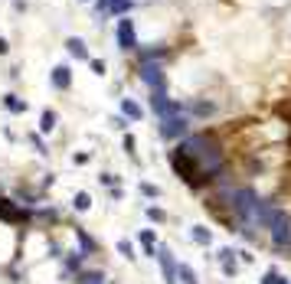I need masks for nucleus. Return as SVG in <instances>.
<instances>
[{"label": "nucleus", "instance_id": "obj_1", "mask_svg": "<svg viewBox=\"0 0 291 284\" xmlns=\"http://www.w3.org/2000/svg\"><path fill=\"white\" fill-rule=\"evenodd\" d=\"M177 150L190 157V160L200 167V173H203L206 180H210L213 173H219V163H223V150H219V144L213 141V137H206V134H193V137H186V141L180 144Z\"/></svg>", "mask_w": 291, "mask_h": 284}, {"label": "nucleus", "instance_id": "obj_2", "mask_svg": "<svg viewBox=\"0 0 291 284\" xmlns=\"http://www.w3.org/2000/svg\"><path fill=\"white\" fill-rule=\"evenodd\" d=\"M268 229H272V242H275V245H291V219H288V212L275 209Z\"/></svg>", "mask_w": 291, "mask_h": 284}, {"label": "nucleus", "instance_id": "obj_3", "mask_svg": "<svg viewBox=\"0 0 291 284\" xmlns=\"http://www.w3.org/2000/svg\"><path fill=\"white\" fill-rule=\"evenodd\" d=\"M141 79H144V85H151V92H164V85H167L164 69L157 62H141Z\"/></svg>", "mask_w": 291, "mask_h": 284}, {"label": "nucleus", "instance_id": "obj_4", "mask_svg": "<svg viewBox=\"0 0 291 284\" xmlns=\"http://www.w3.org/2000/svg\"><path fill=\"white\" fill-rule=\"evenodd\" d=\"M186 134V118L183 115H170V118H161V137L167 141H177V137Z\"/></svg>", "mask_w": 291, "mask_h": 284}, {"label": "nucleus", "instance_id": "obj_5", "mask_svg": "<svg viewBox=\"0 0 291 284\" xmlns=\"http://www.w3.org/2000/svg\"><path fill=\"white\" fill-rule=\"evenodd\" d=\"M151 108H154V111L161 115V118L180 115V105H177V101H170V98H167L164 92H154V95H151Z\"/></svg>", "mask_w": 291, "mask_h": 284}, {"label": "nucleus", "instance_id": "obj_6", "mask_svg": "<svg viewBox=\"0 0 291 284\" xmlns=\"http://www.w3.org/2000/svg\"><path fill=\"white\" fill-rule=\"evenodd\" d=\"M118 46H121V49H134L137 46L134 23H131V20H118Z\"/></svg>", "mask_w": 291, "mask_h": 284}, {"label": "nucleus", "instance_id": "obj_7", "mask_svg": "<svg viewBox=\"0 0 291 284\" xmlns=\"http://www.w3.org/2000/svg\"><path fill=\"white\" fill-rule=\"evenodd\" d=\"M66 49L72 52L75 59H88V49H85V43H82L79 36H69V39H66Z\"/></svg>", "mask_w": 291, "mask_h": 284}, {"label": "nucleus", "instance_id": "obj_8", "mask_svg": "<svg viewBox=\"0 0 291 284\" xmlns=\"http://www.w3.org/2000/svg\"><path fill=\"white\" fill-rule=\"evenodd\" d=\"M121 111H124V118H131V121H141V105L137 101H131V98H121Z\"/></svg>", "mask_w": 291, "mask_h": 284}, {"label": "nucleus", "instance_id": "obj_9", "mask_svg": "<svg viewBox=\"0 0 291 284\" xmlns=\"http://www.w3.org/2000/svg\"><path fill=\"white\" fill-rule=\"evenodd\" d=\"M69 82H72V75H69L66 66H56V69H53V85H56V88H69Z\"/></svg>", "mask_w": 291, "mask_h": 284}, {"label": "nucleus", "instance_id": "obj_10", "mask_svg": "<svg viewBox=\"0 0 291 284\" xmlns=\"http://www.w3.org/2000/svg\"><path fill=\"white\" fill-rule=\"evenodd\" d=\"M108 10H112V13H128L131 0H108Z\"/></svg>", "mask_w": 291, "mask_h": 284}, {"label": "nucleus", "instance_id": "obj_11", "mask_svg": "<svg viewBox=\"0 0 291 284\" xmlns=\"http://www.w3.org/2000/svg\"><path fill=\"white\" fill-rule=\"evenodd\" d=\"M39 128H43L46 134H50V131L56 128V111H43V124H39Z\"/></svg>", "mask_w": 291, "mask_h": 284}, {"label": "nucleus", "instance_id": "obj_12", "mask_svg": "<svg viewBox=\"0 0 291 284\" xmlns=\"http://www.w3.org/2000/svg\"><path fill=\"white\" fill-rule=\"evenodd\" d=\"M4 105L10 108V111H26V105H23V101L17 98V95H7V101H4Z\"/></svg>", "mask_w": 291, "mask_h": 284}, {"label": "nucleus", "instance_id": "obj_13", "mask_svg": "<svg viewBox=\"0 0 291 284\" xmlns=\"http://www.w3.org/2000/svg\"><path fill=\"white\" fill-rule=\"evenodd\" d=\"M193 239H197V242H203V245H206V242H210V239H213V235H210V229H203V225H197V229H193Z\"/></svg>", "mask_w": 291, "mask_h": 284}, {"label": "nucleus", "instance_id": "obj_14", "mask_svg": "<svg viewBox=\"0 0 291 284\" xmlns=\"http://www.w3.org/2000/svg\"><path fill=\"white\" fill-rule=\"evenodd\" d=\"M193 111H197V115H213V101H197Z\"/></svg>", "mask_w": 291, "mask_h": 284}, {"label": "nucleus", "instance_id": "obj_15", "mask_svg": "<svg viewBox=\"0 0 291 284\" xmlns=\"http://www.w3.org/2000/svg\"><path fill=\"white\" fill-rule=\"evenodd\" d=\"M180 278H183L186 284H197V278H193V271H190V268H180Z\"/></svg>", "mask_w": 291, "mask_h": 284}, {"label": "nucleus", "instance_id": "obj_16", "mask_svg": "<svg viewBox=\"0 0 291 284\" xmlns=\"http://www.w3.org/2000/svg\"><path fill=\"white\" fill-rule=\"evenodd\" d=\"M265 284H285V281H281L275 271H268V274H265Z\"/></svg>", "mask_w": 291, "mask_h": 284}, {"label": "nucleus", "instance_id": "obj_17", "mask_svg": "<svg viewBox=\"0 0 291 284\" xmlns=\"http://www.w3.org/2000/svg\"><path fill=\"white\" fill-rule=\"evenodd\" d=\"M30 141H33V147H36V150H39V154H46V144H43V141H39V137H36V134H33V137H30Z\"/></svg>", "mask_w": 291, "mask_h": 284}, {"label": "nucleus", "instance_id": "obj_18", "mask_svg": "<svg viewBox=\"0 0 291 284\" xmlns=\"http://www.w3.org/2000/svg\"><path fill=\"white\" fill-rule=\"evenodd\" d=\"M75 206H79V209H85V206H88V196H85V193H79V196H75Z\"/></svg>", "mask_w": 291, "mask_h": 284}, {"label": "nucleus", "instance_id": "obj_19", "mask_svg": "<svg viewBox=\"0 0 291 284\" xmlns=\"http://www.w3.org/2000/svg\"><path fill=\"white\" fill-rule=\"evenodd\" d=\"M141 190H144V193H148V196H157V193H161V190H157V186H151V183H144V186H141Z\"/></svg>", "mask_w": 291, "mask_h": 284}]
</instances>
